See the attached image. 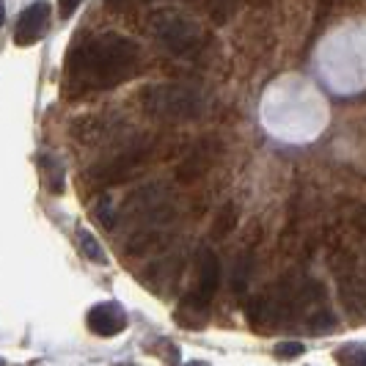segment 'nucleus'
Returning <instances> with one entry per match:
<instances>
[{
  "label": "nucleus",
  "instance_id": "f257e3e1",
  "mask_svg": "<svg viewBox=\"0 0 366 366\" xmlns=\"http://www.w3.org/2000/svg\"><path fill=\"white\" fill-rule=\"evenodd\" d=\"M64 66V92L69 97L105 92L138 74L141 47L122 34H99L86 41H77L66 55Z\"/></svg>",
  "mask_w": 366,
  "mask_h": 366
},
{
  "label": "nucleus",
  "instance_id": "f03ea898",
  "mask_svg": "<svg viewBox=\"0 0 366 366\" xmlns=\"http://www.w3.org/2000/svg\"><path fill=\"white\" fill-rule=\"evenodd\" d=\"M141 105L154 119H163V122H190V119H199L204 113V97L193 86L160 83V86L144 89Z\"/></svg>",
  "mask_w": 366,
  "mask_h": 366
},
{
  "label": "nucleus",
  "instance_id": "7ed1b4c3",
  "mask_svg": "<svg viewBox=\"0 0 366 366\" xmlns=\"http://www.w3.org/2000/svg\"><path fill=\"white\" fill-rule=\"evenodd\" d=\"M152 36L163 44L165 50L177 55H193L202 47V31L190 17H184L174 9H157L149 17Z\"/></svg>",
  "mask_w": 366,
  "mask_h": 366
},
{
  "label": "nucleus",
  "instance_id": "20e7f679",
  "mask_svg": "<svg viewBox=\"0 0 366 366\" xmlns=\"http://www.w3.org/2000/svg\"><path fill=\"white\" fill-rule=\"evenodd\" d=\"M147 160H149L147 149H129V152H122V154L110 157L105 163L94 165L92 171H86V177L97 187H113V184L129 179Z\"/></svg>",
  "mask_w": 366,
  "mask_h": 366
},
{
  "label": "nucleus",
  "instance_id": "39448f33",
  "mask_svg": "<svg viewBox=\"0 0 366 366\" xmlns=\"http://www.w3.org/2000/svg\"><path fill=\"white\" fill-rule=\"evenodd\" d=\"M336 281H339V300L345 303V309L352 314L366 309V275H361L352 262L336 267Z\"/></svg>",
  "mask_w": 366,
  "mask_h": 366
},
{
  "label": "nucleus",
  "instance_id": "423d86ee",
  "mask_svg": "<svg viewBox=\"0 0 366 366\" xmlns=\"http://www.w3.org/2000/svg\"><path fill=\"white\" fill-rule=\"evenodd\" d=\"M47 19H50V6L47 3H31L22 14H19L14 41L19 47H31L39 39L47 34Z\"/></svg>",
  "mask_w": 366,
  "mask_h": 366
},
{
  "label": "nucleus",
  "instance_id": "0eeeda50",
  "mask_svg": "<svg viewBox=\"0 0 366 366\" xmlns=\"http://www.w3.org/2000/svg\"><path fill=\"white\" fill-rule=\"evenodd\" d=\"M86 322L97 336H119L127 328V314L119 303H97L94 309H89Z\"/></svg>",
  "mask_w": 366,
  "mask_h": 366
},
{
  "label": "nucleus",
  "instance_id": "6e6552de",
  "mask_svg": "<svg viewBox=\"0 0 366 366\" xmlns=\"http://www.w3.org/2000/svg\"><path fill=\"white\" fill-rule=\"evenodd\" d=\"M218 287H220V262L209 248H202L199 251V281H196V292L190 295L196 300H202L204 306H209V300L215 297Z\"/></svg>",
  "mask_w": 366,
  "mask_h": 366
},
{
  "label": "nucleus",
  "instance_id": "1a4fd4ad",
  "mask_svg": "<svg viewBox=\"0 0 366 366\" xmlns=\"http://www.w3.org/2000/svg\"><path fill=\"white\" fill-rule=\"evenodd\" d=\"M209 320V309L204 306L202 300H196L193 295H184V300L177 309V322L184 328H204Z\"/></svg>",
  "mask_w": 366,
  "mask_h": 366
},
{
  "label": "nucleus",
  "instance_id": "9d476101",
  "mask_svg": "<svg viewBox=\"0 0 366 366\" xmlns=\"http://www.w3.org/2000/svg\"><path fill=\"white\" fill-rule=\"evenodd\" d=\"M207 168H209V157H207L204 149H199V152H193V154L184 157V163L177 168V177H179L182 182H193V179L202 177Z\"/></svg>",
  "mask_w": 366,
  "mask_h": 366
},
{
  "label": "nucleus",
  "instance_id": "9b49d317",
  "mask_svg": "<svg viewBox=\"0 0 366 366\" xmlns=\"http://www.w3.org/2000/svg\"><path fill=\"white\" fill-rule=\"evenodd\" d=\"M234 226H237V207H234V204H226V207H220V212L215 215V220H212V232H209V237L226 239L232 232H234Z\"/></svg>",
  "mask_w": 366,
  "mask_h": 366
},
{
  "label": "nucleus",
  "instance_id": "f8f14e48",
  "mask_svg": "<svg viewBox=\"0 0 366 366\" xmlns=\"http://www.w3.org/2000/svg\"><path fill=\"white\" fill-rule=\"evenodd\" d=\"M251 273H254V257L251 254H242L237 259V264H234V270H232V290H234V295H239L248 287Z\"/></svg>",
  "mask_w": 366,
  "mask_h": 366
},
{
  "label": "nucleus",
  "instance_id": "ddd939ff",
  "mask_svg": "<svg viewBox=\"0 0 366 366\" xmlns=\"http://www.w3.org/2000/svg\"><path fill=\"white\" fill-rule=\"evenodd\" d=\"M333 361L339 366H366V350L358 345H345L333 352Z\"/></svg>",
  "mask_w": 366,
  "mask_h": 366
},
{
  "label": "nucleus",
  "instance_id": "4468645a",
  "mask_svg": "<svg viewBox=\"0 0 366 366\" xmlns=\"http://www.w3.org/2000/svg\"><path fill=\"white\" fill-rule=\"evenodd\" d=\"M77 239H80V251H83L86 257L92 259V262H99V264H105V251L99 248V242H97V239H94L92 234L86 232V229L77 234Z\"/></svg>",
  "mask_w": 366,
  "mask_h": 366
},
{
  "label": "nucleus",
  "instance_id": "2eb2a0df",
  "mask_svg": "<svg viewBox=\"0 0 366 366\" xmlns=\"http://www.w3.org/2000/svg\"><path fill=\"white\" fill-rule=\"evenodd\" d=\"M312 333H330L336 328V317L328 312V309H317V314L312 317Z\"/></svg>",
  "mask_w": 366,
  "mask_h": 366
},
{
  "label": "nucleus",
  "instance_id": "dca6fc26",
  "mask_svg": "<svg viewBox=\"0 0 366 366\" xmlns=\"http://www.w3.org/2000/svg\"><path fill=\"white\" fill-rule=\"evenodd\" d=\"M41 163L50 165V171H44V182L50 184L53 193H61V190H64V182H61V168H58V163H55L53 157H44Z\"/></svg>",
  "mask_w": 366,
  "mask_h": 366
},
{
  "label": "nucleus",
  "instance_id": "f3484780",
  "mask_svg": "<svg viewBox=\"0 0 366 366\" xmlns=\"http://www.w3.org/2000/svg\"><path fill=\"white\" fill-rule=\"evenodd\" d=\"M306 352V347L300 345V342H281L278 347H275V355L281 358V361H295V358H300Z\"/></svg>",
  "mask_w": 366,
  "mask_h": 366
},
{
  "label": "nucleus",
  "instance_id": "a211bd4d",
  "mask_svg": "<svg viewBox=\"0 0 366 366\" xmlns=\"http://www.w3.org/2000/svg\"><path fill=\"white\" fill-rule=\"evenodd\" d=\"M3 19H6V6L0 3V25H3Z\"/></svg>",
  "mask_w": 366,
  "mask_h": 366
},
{
  "label": "nucleus",
  "instance_id": "6ab92c4d",
  "mask_svg": "<svg viewBox=\"0 0 366 366\" xmlns=\"http://www.w3.org/2000/svg\"><path fill=\"white\" fill-rule=\"evenodd\" d=\"M0 366H6V364H3V361H0Z\"/></svg>",
  "mask_w": 366,
  "mask_h": 366
}]
</instances>
